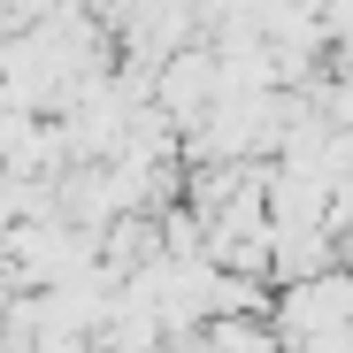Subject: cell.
Masks as SVG:
<instances>
[{
	"instance_id": "6da1fadb",
	"label": "cell",
	"mask_w": 353,
	"mask_h": 353,
	"mask_svg": "<svg viewBox=\"0 0 353 353\" xmlns=\"http://www.w3.org/2000/svg\"><path fill=\"white\" fill-rule=\"evenodd\" d=\"M292 315H300L307 330H330V323H353V284L345 276H315L300 300H292Z\"/></svg>"
}]
</instances>
